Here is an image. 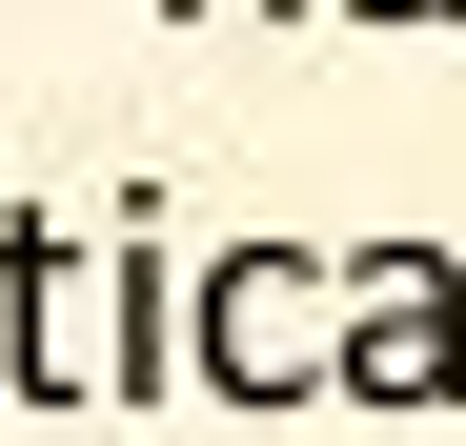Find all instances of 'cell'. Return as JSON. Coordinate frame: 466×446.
<instances>
[{
    "label": "cell",
    "mask_w": 466,
    "mask_h": 446,
    "mask_svg": "<svg viewBox=\"0 0 466 446\" xmlns=\"http://www.w3.org/2000/svg\"><path fill=\"white\" fill-rule=\"evenodd\" d=\"M325 406H385V426L466 406V264H446V244H345V325H325Z\"/></svg>",
    "instance_id": "7a4b0ae2"
},
{
    "label": "cell",
    "mask_w": 466,
    "mask_h": 446,
    "mask_svg": "<svg viewBox=\"0 0 466 446\" xmlns=\"http://www.w3.org/2000/svg\"><path fill=\"white\" fill-rule=\"evenodd\" d=\"M163 21H325V0H163Z\"/></svg>",
    "instance_id": "8992f818"
},
{
    "label": "cell",
    "mask_w": 466,
    "mask_h": 446,
    "mask_svg": "<svg viewBox=\"0 0 466 446\" xmlns=\"http://www.w3.org/2000/svg\"><path fill=\"white\" fill-rule=\"evenodd\" d=\"M325 325H345V264L325 244L183 264V386H223V406H325Z\"/></svg>",
    "instance_id": "6da1fadb"
},
{
    "label": "cell",
    "mask_w": 466,
    "mask_h": 446,
    "mask_svg": "<svg viewBox=\"0 0 466 446\" xmlns=\"http://www.w3.org/2000/svg\"><path fill=\"white\" fill-rule=\"evenodd\" d=\"M0 386L21 406H102V284L61 223H0Z\"/></svg>",
    "instance_id": "3957f363"
},
{
    "label": "cell",
    "mask_w": 466,
    "mask_h": 446,
    "mask_svg": "<svg viewBox=\"0 0 466 446\" xmlns=\"http://www.w3.org/2000/svg\"><path fill=\"white\" fill-rule=\"evenodd\" d=\"M325 21H365V41H426V21H466V0H325Z\"/></svg>",
    "instance_id": "5b68a950"
},
{
    "label": "cell",
    "mask_w": 466,
    "mask_h": 446,
    "mask_svg": "<svg viewBox=\"0 0 466 446\" xmlns=\"http://www.w3.org/2000/svg\"><path fill=\"white\" fill-rule=\"evenodd\" d=\"M183 386V264H163V223L122 203V284H102V406H163Z\"/></svg>",
    "instance_id": "277c9868"
}]
</instances>
